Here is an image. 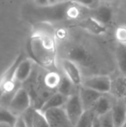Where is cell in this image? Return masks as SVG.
<instances>
[{
	"label": "cell",
	"mask_w": 126,
	"mask_h": 127,
	"mask_svg": "<svg viewBox=\"0 0 126 127\" xmlns=\"http://www.w3.org/2000/svg\"><path fill=\"white\" fill-rule=\"evenodd\" d=\"M27 51L35 63L48 70L55 68L56 42L50 34L34 32L27 42Z\"/></svg>",
	"instance_id": "1"
},
{
	"label": "cell",
	"mask_w": 126,
	"mask_h": 127,
	"mask_svg": "<svg viewBox=\"0 0 126 127\" xmlns=\"http://www.w3.org/2000/svg\"><path fill=\"white\" fill-rule=\"evenodd\" d=\"M73 4L72 0L56 2L43 6H35L30 11V16L34 19L42 23L60 22L69 19L70 8Z\"/></svg>",
	"instance_id": "2"
},
{
	"label": "cell",
	"mask_w": 126,
	"mask_h": 127,
	"mask_svg": "<svg viewBox=\"0 0 126 127\" xmlns=\"http://www.w3.org/2000/svg\"><path fill=\"white\" fill-rule=\"evenodd\" d=\"M63 58L75 62L77 65L89 67L93 64V56L89 51L79 44H71L65 48Z\"/></svg>",
	"instance_id": "3"
},
{
	"label": "cell",
	"mask_w": 126,
	"mask_h": 127,
	"mask_svg": "<svg viewBox=\"0 0 126 127\" xmlns=\"http://www.w3.org/2000/svg\"><path fill=\"white\" fill-rule=\"evenodd\" d=\"M31 97L28 90L24 87H21L17 90L12 100L10 101L8 109L16 117L22 116L31 105Z\"/></svg>",
	"instance_id": "4"
},
{
	"label": "cell",
	"mask_w": 126,
	"mask_h": 127,
	"mask_svg": "<svg viewBox=\"0 0 126 127\" xmlns=\"http://www.w3.org/2000/svg\"><path fill=\"white\" fill-rule=\"evenodd\" d=\"M63 108L71 122L75 127V125L77 124L79 119L82 116L83 112H85V109L79 95V91L67 98L65 105H63Z\"/></svg>",
	"instance_id": "5"
},
{
	"label": "cell",
	"mask_w": 126,
	"mask_h": 127,
	"mask_svg": "<svg viewBox=\"0 0 126 127\" xmlns=\"http://www.w3.org/2000/svg\"><path fill=\"white\" fill-rule=\"evenodd\" d=\"M111 79L108 75H93L82 80L81 86L93 89L101 94H109L111 89Z\"/></svg>",
	"instance_id": "6"
},
{
	"label": "cell",
	"mask_w": 126,
	"mask_h": 127,
	"mask_svg": "<svg viewBox=\"0 0 126 127\" xmlns=\"http://www.w3.org/2000/svg\"><path fill=\"white\" fill-rule=\"evenodd\" d=\"M49 127H74L63 107L53 108L43 112Z\"/></svg>",
	"instance_id": "7"
},
{
	"label": "cell",
	"mask_w": 126,
	"mask_h": 127,
	"mask_svg": "<svg viewBox=\"0 0 126 127\" xmlns=\"http://www.w3.org/2000/svg\"><path fill=\"white\" fill-rule=\"evenodd\" d=\"M24 58V53H20L17 56L14 62L8 67L6 71L3 73L0 77V96L3 94V93L10 86H11L15 81V73L18 64Z\"/></svg>",
	"instance_id": "8"
},
{
	"label": "cell",
	"mask_w": 126,
	"mask_h": 127,
	"mask_svg": "<svg viewBox=\"0 0 126 127\" xmlns=\"http://www.w3.org/2000/svg\"><path fill=\"white\" fill-rule=\"evenodd\" d=\"M61 67H62L64 74L77 87H80L82 84V76L79 66L75 62L62 58L61 60Z\"/></svg>",
	"instance_id": "9"
},
{
	"label": "cell",
	"mask_w": 126,
	"mask_h": 127,
	"mask_svg": "<svg viewBox=\"0 0 126 127\" xmlns=\"http://www.w3.org/2000/svg\"><path fill=\"white\" fill-rule=\"evenodd\" d=\"M103 94H101L98 91L88 88L84 86H80L79 88V95L85 111L90 110L95 102L99 99V98Z\"/></svg>",
	"instance_id": "10"
},
{
	"label": "cell",
	"mask_w": 126,
	"mask_h": 127,
	"mask_svg": "<svg viewBox=\"0 0 126 127\" xmlns=\"http://www.w3.org/2000/svg\"><path fill=\"white\" fill-rule=\"evenodd\" d=\"M34 61L31 58L23 59L18 64L15 73V80L17 82L23 84L27 81L28 79L30 77L33 71Z\"/></svg>",
	"instance_id": "11"
},
{
	"label": "cell",
	"mask_w": 126,
	"mask_h": 127,
	"mask_svg": "<svg viewBox=\"0 0 126 127\" xmlns=\"http://www.w3.org/2000/svg\"><path fill=\"white\" fill-rule=\"evenodd\" d=\"M111 112L115 127H121L126 120L125 99H118V100L113 103Z\"/></svg>",
	"instance_id": "12"
},
{
	"label": "cell",
	"mask_w": 126,
	"mask_h": 127,
	"mask_svg": "<svg viewBox=\"0 0 126 127\" xmlns=\"http://www.w3.org/2000/svg\"><path fill=\"white\" fill-rule=\"evenodd\" d=\"M91 16L94 19L104 25H107L111 22L113 17V10L110 6L105 4L97 6L91 11Z\"/></svg>",
	"instance_id": "13"
},
{
	"label": "cell",
	"mask_w": 126,
	"mask_h": 127,
	"mask_svg": "<svg viewBox=\"0 0 126 127\" xmlns=\"http://www.w3.org/2000/svg\"><path fill=\"white\" fill-rule=\"evenodd\" d=\"M78 25L80 27V28H82L83 30H86L89 33L93 34L95 35H103V34L105 33L106 30H107L105 25L98 22L96 19L92 17L91 16H89V17L85 19H82L79 23Z\"/></svg>",
	"instance_id": "14"
},
{
	"label": "cell",
	"mask_w": 126,
	"mask_h": 127,
	"mask_svg": "<svg viewBox=\"0 0 126 127\" xmlns=\"http://www.w3.org/2000/svg\"><path fill=\"white\" fill-rule=\"evenodd\" d=\"M67 99V97L62 95L61 94H60V93H58L57 91H56L55 93L51 94V95L42 103V105H41V107L39 109H40L42 112H45L46 111L49 110V109L63 107V105H65Z\"/></svg>",
	"instance_id": "15"
},
{
	"label": "cell",
	"mask_w": 126,
	"mask_h": 127,
	"mask_svg": "<svg viewBox=\"0 0 126 127\" xmlns=\"http://www.w3.org/2000/svg\"><path fill=\"white\" fill-rule=\"evenodd\" d=\"M112 105L113 102L106 96V94H103L102 96L99 98V99L95 102L94 105L90 110L93 111L95 116L100 117V116L111 112V108H112Z\"/></svg>",
	"instance_id": "16"
},
{
	"label": "cell",
	"mask_w": 126,
	"mask_h": 127,
	"mask_svg": "<svg viewBox=\"0 0 126 127\" xmlns=\"http://www.w3.org/2000/svg\"><path fill=\"white\" fill-rule=\"evenodd\" d=\"M111 93L117 99H125L126 97V76L118 77L111 82Z\"/></svg>",
	"instance_id": "17"
},
{
	"label": "cell",
	"mask_w": 126,
	"mask_h": 127,
	"mask_svg": "<svg viewBox=\"0 0 126 127\" xmlns=\"http://www.w3.org/2000/svg\"><path fill=\"white\" fill-rule=\"evenodd\" d=\"M21 87H22V84L19 83V82H17L15 80L14 83L12 84L11 86H10V87L3 93V94L0 96V105L5 107V108H8L10 101L12 100V99L14 98L15 94H17V90H18Z\"/></svg>",
	"instance_id": "18"
},
{
	"label": "cell",
	"mask_w": 126,
	"mask_h": 127,
	"mask_svg": "<svg viewBox=\"0 0 126 127\" xmlns=\"http://www.w3.org/2000/svg\"><path fill=\"white\" fill-rule=\"evenodd\" d=\"M75 87H79L77 86H75L67 76L64 74L63 76H61V81H60L59 85L57 87V92L61 94L62 95L66 96V97L68 98L69 96H71L72 94H75L79 91L78 89L77 91H75Z\"/></svg>",
	"instance_id": "19"
},
{
	"label": "cell",
	"mask_w": 126,
	"mask_h": 127,
	"mask_svg": "<svg viewBox=\"0 0 126 127\" xmlns=\"http://www.w3.org/2000/svg\"><path fill=\"white\" fill-rule=\"evenodd\" d=\"M61 76L58 74L57 72L54 70H49L47 74L44 75L43 78V83L46 87L49 90H57L58 85L61 81Z\"/></svg>",
	"instance_id": "20"
},
{
	"label": "cell",
	"mask_w": 126,
	"mask_h": 127,
	"mask_svg": "<svg viewBox=\"0 0 126 127\" xmlns=\"http://www.w3.org/2000/svg\"><path fill=\"white\" fill-rule=\"evenodd\" d=\"M116 59L120 72L126 76V44H118L116 50Z\"/></svg>",
	"instance_id": "21"
},
{
	"label": "cell",
	"mask_w": 126,
	"mask_h": 127,
	"mask_svg": "<svg viewBox=\"0 0 126 127\" xmlns=\"http://www.w3.org/2000/svg\"><path fill=\"white\" fill-rule=\"evenodd\" d=\"M33 127H49L45 114L38 108H34L33 118H32Z\"/></svg>",
	"instance_id": "22"
},
{
	"label": "cell",
	"mask_w": 126,
	"mask_h": 127,
	"mask_svg": "<svg viewBox=\"0 0 126 127\" xmlns=\"http://www.w3.org/2000/svg\"><path fill=\"white\" fill-rule=\"evenodd\" d=\"M17 117H16L10 112L8 108L0 105V125L4 124L8 125L10 127H12L17 120Z\"/></svg>",
	"instance_id": "23"
},
{
	"label": "cell",
	"mask_w": 126,
	"mask_h": 127,
	"mask_svg": "<svg viewBox=\"0 0 126 127\" xmlns=\"http://www.w3.org/2000/svg\"><path fill=\"white\" fill-rule=\"evenodd\" d=\"M95 117L97 116H95L92 110H86L75 125V127H93Z\"/></svg>",
	"instance_id": "24"
},
{
	"label": "cell",
	"mask_w": 126,
	"mask_h": 127,
	"mask_svg": "<svg viewBox=\"0 0 126 127\" xmlns=\"http://www.w3.org/2000/svg\"><path fill=\"white\" fill-rule=\"evenodd\" d=\"M99 119L100 127H115L112 115H111V112H109L99 117Z\"/></svg>",
	"instance_id": "25"
},
{
	"label": "cell",
	"mask_w": 126,
	"mask_h": 127,
	"mask_svg": "<svg viewBox=\"0 0 126 127\" xmlns=\"http://www.w3.org/2000/svg\"><path fill=\"white\" fill-rule=\"evenodd\" d=\"M115 36L118 43L126 44V25H121L116 30Z\"/></svg>",
	"instance_id": "26"
},
{
	"label": "cell",
	"mask_w": 126,
	"mask_h": 127,
	"mask_svg": "<svg viewBox=\"0 0 126 127\" xmlns=\"http://www.w3.org/2000/svg\"><path fill=\"white\" fill-rule=\"evenodd\" d=\"M72 1L79 4L80 6L84 7V8L90 9V10H93L99 5V0H72Z\"/></svg>",
	"instance_id": "27"
},
{
	"label": "cell",
	"mask_w": 126,
	"mask_h": 127,
	"mask_svg": "<svg viewBox=\"0 0 126 127\" xmlns=\"http://www.w3.org/2000/svg\"><path fill=\"white\" fill-rule=\"evenodd\" d=\"M12 127H27L23 116H19V117L17 118V120H16L15 124Z\"/></svg>",
	"instance_id": "28"
},
{
	"label": "cell",
	"mask_w": 126,
	"mask_h": 127,
	"mask_svg": "<svg viewBox=\"0 0 126 127\" xmlns=\"http://www.w3.org/2000/svg\"><path fill=\"white\" fill-rule=\"evenodd\" d=\"M35 5L37 6H43V5H47L49 3V0H35Z\"/></svg>",
	"instance_id": "29"
},
{
	"label": "cell",
	"mask_w": 126,
	"mask_h": 127,
	"mask_svg": "<svg viewBox=\"0 0 126 127\" xmlns=\"http://www.w3.org/2000/svg\"><path fill=\"white\" fill-rule=\"evenodd\" d=\"M49 3H56V2H58V0H49Z\"/></svg>",
	"instance_id": "30"
},
{
	"label": "cell",
	"mask_w": 126,
	"mask_h": 127,
	"mask_svg": "<svg viewBox=\"0 0 126 127\" xmlns=\"http://www.w3.org/2000/svg\"><path fill=\"white\" fill-rule=\"evenodd\" d=\"M121 127H126V120H125V122L124 123V124H123V125H122V126H121Z\"/></svg>",
	"instance_id": "31"
},
{
	"label": "cell",
	"mask_w": 126,
	"mask_h": 127,
	"mask_svg": "<svg viewBox=\"0 0 126 127\" xmlns=\"http://www.w3.org/2000/svg\"><path fill=\"white\" fill-rule=\"evenodd\" d=\"M102 1H104V2H112L114 0H102Z\"/></svg>",
	"instance_id": "32"
},
{
	"label": "cell",
	"mask_w": 126,
	"mask_h": 127,
	"mask_svg": "<svg viewBox=\"0 0 126 127\" xmlns=\"http://www.w3.org/2000/svg\"><path fill=\"white\" fill-rule=\"evenodd\" d=\"M64 2V1H69V0H58V2Z\"/></svg>",
	"instance_id": "33"
},
{
	"label": "cell",
	"mask_w": 126,
	"mask_h": 127,
	"mask_svg": "<svg viewBox=\"0 0 126 127\" xmlns=\"http://www.w3.org/2000/svg\"><path fill=\"white\" fill-rule=\"evenodd\" d=\"M125 8H126V0H125Z\"/></svg>",
	"instance_id": "34"
},
{
	"label": "cell",
	"mask_w": 126,
	"mask_h": 127,
	"mask_svg": "<svg viewBox=\"0 0 126 127\" xmlns=\"http://www.w3.org/2000/svg\"><path fill=\"white\" fill-rule=\"evenodd\" d=\"M125 101H126V97H125Z\"/></svg>",
	"instance_id": "35"
}]
</instances>
